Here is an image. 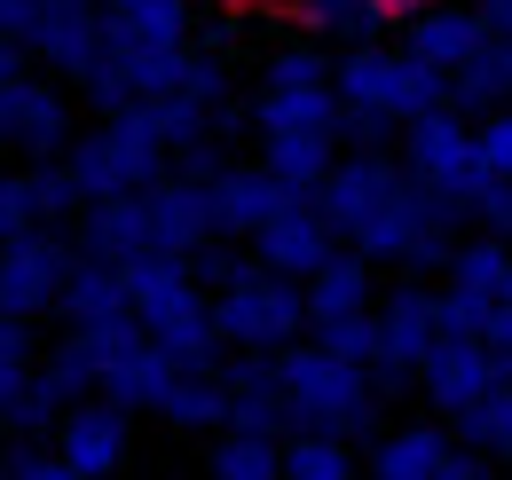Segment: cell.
<instances>
[{
  "label": "cell",
  "mask_w": 512,
  "mask_h": 480,
  "mask_svg": "<svg viewBox=\"0 0 512 480\" xmlns=\"http://www.w3.org/2000/svg\"><path fill=\"white\" fill-rule=\"evenodd\" d=\"M442 347V292L426 284H394L379 300V362H371V386L379 394H402L418 386V362Z\"/></svg>",
  "instance_id": "obj_7"
},
{
  "label": "cell",
  "mask_w": 512,
  "mask_h": 480,
  "mask_svg": "<svg viewBox=\"0 0 512 480\" xmlns=\"http://www.w3.org/2000/svg\"><path fill=\"white\" fill-rule=\"evenodd\" d=\"M142 197H150V237H158V252H174V260H197L205 244L221 237V229H213V181L166 174L158 189H142Z\"/></svg>",
  "instance_id": "obj_15"
},
{
  "label": "cell",
  "mask_w": 512,
  "mask_h": 480,
  "mask_svg": "<svg viewBox=\"0 0 512 480\" xmlns=\"http://www.w3.org/2000/svg\"><path fill=\"white\" fill-rule=\"evenodd\" d=\"M158 418L174 425V433H221V425H229V378H221V370H182V378L166 386Z\"/></svg>",
  "instance_id": "obj_24"
},
{
  "label": "cell",
  "mask_w": 512,
  "mask_h": 480,
  "mask_svg": "<svg viewBox=\"0 0 512 480\" xmlns=\"http://www.w3.org/2000/svg\"><path fill=\"white\" fill-rule=\"evenodd\" d=\"M40 378H48L64 402H87V394H103V362H95V347H87L79 331H71V339H64V347H56L48 362H40Z\"/></svg>",
  "instance_id": "obj_32"
},
{
  "label": "cell",
  "mask_w": 512,
  "mask_h": 480,
  "mask_svg": "<svg viewBox=\"0 0 512 480\" xmlns=\"http://www.w3.org/2000/svg\"><path fill=\"white\" fill-rule=\"evenodd\" d=\"M260 166L284 181V189L316 197L323 174L339 166V134H316V126H268V134H260Z\"/></svg>",
  "instance_id": "obj_19"
},
{
  "label": "cell",
  "mask_w": 512,
  "mask_h": 480,
  "mask_svg": "<svg viewBox=\"0 0 512 480\" xmlns=\"http://www.w3.org/2000/svg\"><path fill=\"white\" fill-rule=\"evenodd\" d=\"M64 410H71V402L56 394V386H48V378H40V370H32V386L8 402V433H16V441H56Z\"/></svg>",
  "instance_id": "obj_33"
},
{
  "label": "cell",
  "mask_w": 512,
  "mask_h": 480,
  "mask_svg": "<svg viewBox=\"0 0 512 480\" xmlns=\"http://www.w3.org/2000/svg\"><path fill=\"white\" fill-rule=\"evenodd\" d=\"M331 252H339V229L323 221L316 197H292V205H284V213H276V221L253 237V260H260V268H276V276H300V284L316 276Z\"/></svg>",
  "instance_id": "obj_14"
},
{
  "label": "cell",
  "mask_w": 512,
  "mask_h": 480,
  "mask_svg": "<svg viewBox=\"0 0 512 480\" xmlns=\"http://www.w3.org/2000/svg\"><path fill=\"white\" fill-rule=\"evenodd\" d=\"M402 166L410 181H426L434 197H449L457 213H473L481 205V189H489V158H481V134L457 119V111H434V119H410L402 126Z\"/></svg>",
  "instance_id": "obj_6"
},
{
  "label": "cell",
  "mask_w": 512,
  "mask_h": 480,
  "mask_svg": "<svg viewBox=\"0 0 512 480\" xmlns=\"http://www.w3.org/2000/svg\"><path fill=\"white\" fill-rule=\"evenodd\" d=\"M142 252H158V237H150V197H95V205H79V260L127 268Z\"/></svg>",
  "instance_id": "obj_17"
},
{
  "label": "cell",
  "mask_w": 512,
  "mask_h": 480,
  "mask_svg": "<svg viewBox=\"0 0 512 480\" xmlns=\"http://www.w3.org/2000/svg\"><path fill=\"white\" fill-rule=\"evenodd\" d=\"M127 449H134V410L103 402V394L71 402L64 425H56V457H64L79 480H111L119 465H127Z\"/></svg>",
  "instance_id": "obj_11"
},
{
  "label": "cell",
  "mask_w": 512,
  "mask_h": 480,
  "mask_svg": "<svg viewBox=\"0 0 512 480\" xmlns=\"http://www.w3.org/2000/svg\"><path fill=\"white\" fill-rule=\"evenodd\" d=\"M457 441L465 449H481V457H512V362H505V378L457 418Z\"/></svg>",
  "instance_id": "obj_31"
},
{
  "label": "cell",
  "mask_w": 512,
  "mask_h": 480,
  "mask_svg": "<svg viewBox=\"0 0 512 480\" xmlns=\"http://www.w3.org/2000/svg\"><path fill=\"white\" fill-rule=\"evenodd\" d=\"M253 126H316V134H339V87H260L253 95Z\"/></svg>",
  "instance_id": "obj_27"
},
{
  "label": "cell",
  "mask_w": 512,
  "mask_h": 480,
  "mask_svg": "<svg viewBox=\"0 0 512 480\" xmlns=\"http://www.w3.org/2000/svg\"><path fill=\"white\" fill-rule=\"evenodd\" d=\"M40 24V0H0V40H32Z\"/></svg>",
  "instance_id": "obj_45"
},
{
  "label": "cell",
  "mask_w": 512,
  "mask_h": 480,
  "mask_svg": "<svg viewBox=\"0 0 512 480\" xmlns=\"http://www.w3.org/2000/svg\"><path fill=\"white\" fill-rule=\"evenodd\" d=\"M205 465H213V480H284V441H276V433H237V425H221Z\"/></svg>",
  "instance_id": "obj_28"
},
{
  "label": "cell",
  "mask_w": 512,
  "mask_h": 480,
  "mask_svg": "<svg viewBox=\"0 0 512 480\" xmlns=\"http://www.w3.org/2000/svg\"><path fill=\"white\" fill-rule=\"evenodd\" d=\"M481 339H489V355L512 362V300H497V315H489V331H481Z\"/></svg>",
  "instance_id": "obj_47"
},
{
  "label": "cell",
  "mask_w": 512,
  "mask_h": 480,
  "mask_svg": "<svg viewBox=\"0 0 512 480\" xmlns=\"http://www.w3.org/2000/svg\"><path fill=\"white\" fill-rule=\"evenodd\" d=\"M316 347H331L339 362H379V307L371 315H339V323H316Z\"/></svg>",
  "instance_id": "obj_35"
},
{
  "label": "cell",
  "mask_w": 512,
  "mask_h": 480,
  "mask_svg": "<svg viewBox=\"0 0 512 480\" xmlns=\"http://www.w3.org/2000/svg\"><path fill=\"white\" fill-rule=\"evenodd\" d=\"M16 71H24V40H0V87H8Z\"/></svg>",
  "instance_id": "obj_49"
},
{
  "label": "cell",
  "mask_w": 512,
  "mask_h": 480,
  "mask_svg": "<svg viewBox=\"0 0 512 480\" xmlns=\"http://www.w3.org/2000/svg\"><path fill=\"white\" fill-rule=\"evenodd\" d=\"M339 103H355V111H379V119L410 126V119H434L449 111V71H434L426 56H410V48H347L339 56Z\"/></svg>",
  "instance_id": "obj_4"
},
{
  "label": "cell",
  "mask_w": 512,
  "mask_h": 480,
  "mask_svg": "<svg viewBox=\"0 0 512 480\" xmlns=\"http://www.w3.org/2000/svg\"><path fill=\"white\" fill-rule=\"evenodd\" d=\"M276 378H284V410H292V433H339V441H379V386L363 362H339L316 339H292L276 355Z\"/></svg>",
  "instance_id": "obj_1"
},
{
  "label": "cell",
  "mask_w": 512,
  "mask_h": 480,
  "mask_svg": "<svg viewBox=\"0 0 512 480\" xmlns=\"http://www.w3.org/2000/svg\"><path fill=\"white\" fill-rule=\"evenodd\" d=\"M434 480H497V457H481V449H465V441H457Z\"/></svg>",
  "instance_id": "obj_44"
},
{
  "label": "cell",
  "mask_w": 512,
  "mask_h": 480,
  "mask_svg": "<svg viewBox=\"0 0 512 480\" xmlns=\"http://www.w3.org/2000/svg\"><path fill=\"white\" fill-rule=\"evenodd\" d=\"M190 268H197V284H213V292H221V284H237V276H245L253 260H237V252H213V244H205Z\"/></svg>",
  "instance_id": "obj_43"
},
{
  "label": "cell",
  "mask_w": 512,
  "mask_h": 480,
  "mask_svg": "<svg viewBox=\"0 0 512 480\" xmlns=\"http://www.w3.org/2000/svg\"><path fill=\"white\" fill-rule=\"evenodd\" d=\"M481 16H489V32L512 48V0H481Z\"/></svg>",
  "instance_id": "obj_48"
},
{
  "label": "cell",
  "mask_w": 512,
  "mask_h": 480,
  "mask_svg": "<svg viewBox=\"0 0 512 480\" xmlns=\"http://www.w3.org/2000/svg\"><path fill=\"white\" fill-rule=\"evenodd\" d=\"M473 134H481V158H489V174L512 181V103H505V111H489Z\"/></svg>",
  "instance_id": "obj_40"
},
{
  "label": "cell",
  "mask_w": 512,
  "mask_h": 480,
  "mask_svg": "<svg viewBox=\"0 0 512 480\" xmlns=\"http://www.w3.org/2000/svg\"><path fill=\"white\" fill-rule=\"evenodd\" d=\"M497 378H505V355H489V339H442L434 355L418 362V394H426L449 425L465 418Z\"/></svg>",
  "instance_id": "obj_13"
},
{
  "label": "cell",
  "mask_w": 512,
  "mask_h": 480,
  "mask_svg": "<svg viewBox=\"0 0 512 480\" xmlns=\"http://www.w3.org/2000/svg\"><path fill=\"white\" fill-rule=\"evenodd\" d=\"M0 150H24V166H40V158L71 150V103H64V87L16 71V79L0 87Z\"/></svg>",
  "instance_id": "obj_10"
},
{
  "label": "cell",
  "mask_w": 512,
  "mask_h": 480,
  "mask_svg": "<svg viewBox=\"0 0 512 480\" xmlns=\"http://www.w3.org/2000/svg\"><path fill=\"white\" fill-rule=\"evenodd\" d=\"M355 252L363 260H394V268H449V252H457V205L434 197L426 181H402L379 213L355 229Z\"/></svg>",
  "instance_id": "obj_5"
},
{
  "label": "cell",
  "mask_w": 512,
  "mask_h": 480,
  "mask_svg": "<svg viewBox=\"0 0 512 480\" xmlns=\"http://www.w3.org/2000/svg\"><path fill=\"white\" fill-rule=\"evenodd\" d=\"M292 197H300V189H284L268 166H221V174H213V229L253 244L260 229L292 205Z\"/></svg>",
  "instance_id": "obj_16"
},
{
  "label": "cell",
  "mask_w": 512,
  "mask_h": 480,
  "mask_svg": "<svg viewBox=\"0 0 512 480\" xmlns=\"http://www.w3.org/2000/svg\"><path fill=\"white\" fill-rule=\"evenodd\" d=\"M166 134H158V119H150V103H134V111H119V119H103L95 134H79L64 150L71 181H79V197L95 205V197H142V189H158L166 181Z\"/></svg>",
  "instance_id": "obj_2"
},
{
  "label": "cell",
  "mask_w": 512,
  "mask_h": 480,
  "mask_svg": "<svg viewBox=\"0 0 512 480\" xmlns=\"http://www.w3.org/2000/svg\"><path fill=\"white\" fill-rule=\"evenodd\" d=\"M284 480H363L355 441H339V433H284Z\"/></svg>",
  "instance_id": "obj_29"
},
{
  "label": "cell",
  "mask_w": 512,
  "mask_h": 480,
  "mask_svg": "<svg viewBox=\"0 0 512 480\" xmlns=\"http://www.w3.org/2000/svg\"><path fill=\"white\" fill-rule=\"evenodd\" d=\"M40 229V205H32V174H0V244Z\"/></svg>",
  "instance_id": "obj_38"
},
{
  "label": "cell",
  "mask_w": 512,
  "mask_h": 480,
  "mask_svg": "<svg viewBox=\"0 0 512 480\" xmlns=\"http://www.w3.org/2000/svg\"><path fill=\"white\" fill-rule=\"evenodd\" d=\"M292 8V24L300 32H316V40H339V48H371L386 24V0H284Z\"/></svg>",
  "instance_id": "obj_22"
},
{
  "label": "cell",
  "mask_w": 512,
  "mask_h": 480,
  "mask_svg": "<svg viewBox=\"0 0 512 480\" xmlns=\"http://www.w3.org/2000/svg\"><path fill=\"white\" fill-rule=\"evenodd\" d=\"M71 331H103V323H134V292H127V268H103V260H79L56 300Z\"/></svg>",
  "instance_id": "obj_20"
},
{
  "label": "cell",
  "mask_w": 512,
  "mask_h": 480,
  "mask_svg": "<svg viewBox=\"0 0 512 480\" xmlns=\"http://www.w3.org/2000/svg\"><path fill=\"white\" fill-rule=\"evenodd\" d=\"M32 174V205H40V229H56V221H79V181H71L64 158H40V166H24Z\"/></svg>",
  "instance_id": "obj_34"
},
{
  "label": "cell",
  "mask_w": 512,
  "mask_h": 480,
  "mask_svg": "<svg viewBox=\"0 0 512 480\" xmlns=\"http://www.w3.org/2000/svg\"><path fill=\"white\" fill-rule=\"evenodd\" d=\"M402 181H410V166H402V158H386V150H355V158H339V166L323 174L316 205H323V221H331L339 237H355V229L379 213Z\"/></svg>",
  "instance_id": "obj_12"
},
{
  "label": "cell",
  "mask_w": 512,
  "mask_h": 480,
  "mask_svg": "<svg viewBox=\"0 0 512 480\" xmlns=\"http://www.w3.org/2000/svg\"><path fill=\"white\" fill-rule=\"evenodd\" d=\"M8 441H16V433H8V410H0V449H8Z\"/></svg>",
  "instance_id": "obj_51"
},
{
  "label": "cell",
  "mask_w": 512,
  "mask_h": 480,
  "mask_svg": "<svg viewBox=\"0 0 512 480\" xmlns=\"http://www.w3.org/2000/svg\"><path fill=\"white\" fill-rule=\"evenodd\" d=\"M489 40H497V32H489V16H481V8H465V0H426V8L410 16V56H426L434 71H465Z\"/></svg>",
  "instance_id": "obj_18"
},
{
  "label": "cell",
  "mask_w": 512,
  "mask_h": 480,
  "mask_svg": "<svg viewBox=\"0 0 512 480\" xmlns=\"http://www.w3.org/2000/svg\"><path fill=\"white\" fill-rule=\"evenodd\" d=\"M473 213H481V229H489V237H505V244H512V181H489Z\"/></svg>",
  "instance_id": "obj_42"
},
{
  "label": "cell",
  "mask_w": 512,
  "mask_h": 480,
  "mask_svg": "<svg viewBox=\"0 0 512 480\" xmlns=\"http://www.w3.org/2000/svg\"><path fill=\"white\" fill-rule=\"evenodd\" d=\"M331 71L339 63H323L316 48H276V56L260 63V87H339Z\"/></svg>",
  "instance_id": "obj_36"
},
{
  "label": "cell",
  "mask_w": 512,
  "mask_h": 480,
  "mask_svg": "<svg viewBox=\"0 0 512 480\" xmlns=\"http://www.w3.org/2000/svg\"><path fill=\"white\" fill-rule=\"evenodd\" d=\"M213 323H221V339H229L237 355H284L292 339L316 331L308 284H300V276H276V268H260V260L237 276V284L213 292Z\"/></svg>",
  "instance_id": "obj_3"
},
{
  "label": "cell",
  "mask_w": 512,
  "mask_h": 480,
  "mask_svg": "<svg viewBox=\"0 0 512 480\" xmlns=\"http://www.w3.org/2000/svg\"><path fill=\"white\" fill-rule=\"evenodd\" d=\"M386 126H394V119H379V111H355V103H339V142H355V150H379V142H386Z\"/></svg>",
  "instance_id": "obj_41"
},
{
  "label": "cell",
  "mask_w": 512,
  "mask_h": 480,
  "mask_svg": "<svg viewBox=\"0 0 512 480\" xmlns=\"http://www.w3.org/2000/svg\"><path fill=\"white\" fill-rule=\"evenodd\" d=\"M505 300H512V268H505Z\"/></svg>",
  "instance_id": "obj_52"
},
{
  "label": "cell",
  "mask_w": 512,
  "mask_h": 480,
  "mask_svg": "<svg viewBox=\"0 0 512 480\" xmlns=\"http://www.w3.org/2000/svg\"><path fill=\"white\" fill-rule=\"evenodd\" d=\"M71 268H79V244H64L56 229H24V237H8V244H0V315H24V323L56 315Z\"/></svg>",
  "instance_id": "obj_8"
},
{
  "label": "cell",
  "mask_w": 512,
  "mask_h": 480,
  "mask_svg": "<svg viewBox=\"0 0 512 480\" xmlns=\"http://www.w3.org/2000/svg\"><path fill=\"white\" fill-rule=\"evenodd\" d=\"M489 315H497V300H473V292H449L442 284V339H481Z\"/></svg>",
  "instance_id": "obj_39"
},
{
  "label": "cell",
  "mask_w": 512,
  "mask_h": 480,
  "mask_svg": "<svg viewBox=\"0 0 512 480\" xmlns=\"http://www.w3.org/2000/svg\"><path fill=\"white\" fill-rule=\"evenodd\" d=\"M24 48L56 79H87L95 63L111 56V8L103 0H40V24H32Z\"/></svg>",
  "instance_id": "obj_9"
},
{
  "label": "cell",
  "mask_w": 512,
  "mask_h": 480,
  "mask_svg": "<svg viewBox=\"0 0 512 480\" xmlns=\"http://www.w3.org/2000/svg\"><path fill=\"white\" fill-rule=\"evenodd\" d=\"M103 8H127V0H103Z\"/></svg>",
  "instance_id": "obj_53"
},
{
  "label": "cell",
  "mask_w": 512,
  "mask_h": 480,
  "mask_svg": "<svg viewBox=\"0 0 512 480\" xmlns=\"http://www.w3.org/2000/svg\"><path fill=\"white\" fill-rule=\"evenodd\" d=\"M119 48H190V0H127L111 8Z\"/></svg>",
  "instance_id": "obj_26"
},
{
  "label": "cell",
  "mask_w": 512,
  "mask_h": 480,
  "mask_svg": "<svg viewBox=\"0 0 512 480\" xmlns=\"http://www.w3.org/2000/svg\"><path fill=\"white\" fill-rule=\"evenodd\" d=\"M32 370H40V362H24V355H0V410H8V402H16L24 386H32Z\"/></svg>",
  "instance_id": "obj_46"
},
{
  "label": "cell",
  "mask_w": 512,
  "mask_h": 480,
  "mask_svg": "<svg viewBox=\"0 0 512 480\" xmlns=\"http://www.w3.org/2000/svg\"><path fill=\"white\" fill-rule=\"evenodd\" d=\"M505 95H512V48L505 40H489L465 71H449V111L457 119H489V111H505Z\"/></svg>",
  "instance_id": "obj_25"
},
{
  "label": "cell",
  "mask_w": 512,
  "mask_h": 480,
  "mask_svg": "<svg viewBox=\"0 0 512 480\" xmlns=\"http://www.w3.org/2000/svg\"><path fill=\"white\" fill-rule=\"evenodd\" d=\"M0 480H79L56 457V441H16V449H0Z\"/></svg>",
  "instance_id": "obj_37"
},
{
  "label": "cell",
  "mask_w": 512,
  "mask_h": 480,
  "mask_svg": "<svg viewBox=\"0 0 512 480\" xmlns=\"http://www.w3.org/2000/svg\"><path fill=\"white\" fill-rule=\"evenodd\" d=\"M449 449L457 441H449L442 425H386L379 441H371V457H363V480H434Z\"/></svg>",
  "instance_id": "obj_21"
},
{
  "label": "cell",
  "mask_w": 512,
  "mask_h": 480,
  "mask_svg": "<svg viewBox=\"0 0 512 480\" xmlns=\"http://www.w3.org/2000/svg\"><path fill=\"white\" fill-rule=\"evenodd\" d=\"M418 8H426V0H386V16H394V24H410Z\"/></svg>",
  "instance_id": "obj_50"
},
{
  "label": "cell",
  "mask_w": 512,
  "mask_h": 480,
  "mask_svg": "<svg viewBox=\"0 0 512 480\" xmlns=\"http://www.w3.org/2000/svg\"><path fill=\"white\" fill-rule=\"evenodd\" d=\"M308 315H316V323L371 315V260H363V252H331L316 276H308Z\"/></svg>",
  "instance_id": "obj_23"
},
{
  "label": "cell",
  "mask_w": 512,
  "mask_h": 480,
  "mask_svg": "<svg viewBox=\"0 0 512 480\" xmlns=\"http://www.w3.org/2000/svg\"><path fill=\"white\" fill-rule=\"evenodd\" d=\"M505 268H512V244L505 237H473L449 252V292H473V300H505Z\"/></svg>",
  "instance_id": "obj_30"
}]
</instances>
